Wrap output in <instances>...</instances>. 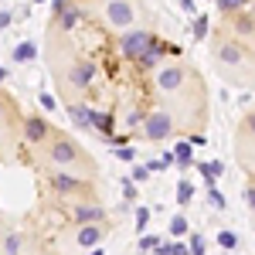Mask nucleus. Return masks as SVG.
<instances>
[{"mask_svg": "<svg viewBox=\"0 0 255 255\" xmlns=\"http://www.w3.org/2000/svg\"><path fill=\"white\" fill-rule=\"evenodd\" d=\"M170 133H174V123H170L167 113H150V116H143V136L146 139L160 143V139H167Z\"/></svg>", "mask_w": 255, "mask_h": 255, "instance_id": "nucleus-1", "label": "nucleus"}, {"mask_svg": "<svg viewBox=\"0 0 255 255\" xmlns=\"http://www.w3.org/2000/svg\"><path fill=\"white\" fill-rule=\"evenodd\" d=\"M150 44H153V34H146V31H126L123 41H119V51H123L129 61H136Z\"/></svg>", "mask_w": 255, "mask_h": 255, "instance_id": "nucleus-2", "label": "nucleus"}, {"mask_svg": "<svg viewBox=\"0 0 255 255\" xmlns=\"http://www.w3.org/2000/svg\"><path fill=\"white\" fill-rule=\"evenodd\" d=\"M48 157H51V163H58V167H68V163H75L82 157V150L72 139H55L51 150H48Z\"/></svg>", "mask_w": 255, "mask_h": 255, "instance_id": "nucleus-3", "label": "nucleus"}, {"mask_svg": "<svg viewBox=\"0 0 255 255\" xmlns=\"http://www.w3.org/2000/svg\"><path fill=\"white\" fill-rule=\"evenodd\" d=\"M106 17H109V24H116V27H129L133 24V3L129 0H113L106 7Z\"/></svg>", "mask_w": 255, "mask_h": 255, "instance_id": "nucleus-4", "label": "nucleus"}, {"mask_svg": "<svg viewBox=\"0 0 255 255\" xmlns=\"http://www.w3.org/2000/svg\"><path fill=\"white\" fill-rule=\"evenodd\" d=\"M48 187H51V191H58V194H75V191H79L82 187V180L75 174H48Z\"/></svg>", "mask_w": 255, "mask_h": 255, "instance_id": "nucleus-5", "label": "nucleus"}, {"mask_svg": "<svg viewBox=\"0 0 255 255\" xmlns=\"http://www.w3.org/2000/svg\"><path fill=\"white\" fill-rule=\"evenodd\" d=\"M48 133H51V123L41 116H27L24 119V136L31 139V143H41V139H48Z\"/></svg>", "mask_w": 255, "mask_h": 255, "instance_id": "nucleus-6", "label": "nucleus"}, {"mask_svg": "<svg viewBox=\"0 0 255 255\" xmlns=\"http://www.w3.org/2000/svg\"><path fill=\"white\" fill-rule=\"evenodd\" d=\"M163 51H170V44H163V41L153 38V44H150V48H146V51H143V55L136 58V65L143 68V72H146V68H153V65L163 58Z\"/></svg>", "mask_w": 255, "mask_h": 255, "instance_id": "nucleus-7", "label": "nucleus"}, {"mask_svg": "<svg viewBox=\"0 0 255 255\" xmlns=\"http://www.w3.org/2000/svg\"><path fill=\"white\" fill-rule=\"evenodd\" d=\"M79 245L82 249L102 245V221H99V225H79Z\"/></svg>", "mask_w": 255, "mask_h": 255, "instance_id": "nucleus-8", "label": "nucleus"}, {"mask_svg": "<svg viewBox=\"0 0 255 255\" xmlns=\"http://www.w3.org/2000/svg\"><path fill=\"white\" fill-rule=\"evenodd\" d=\"M102 218H106V211L99 204H82V208H75V228L79 225H99Z\"/></svg>", "mask_w": 255, "mask_h": 255, "instance_id": "nucleus-9", "label": "nucleus"}, {"mask_svg": "<svg viewBox=\"0 0 255 255\" xmlns=\"http://www.w3.org/2000/svg\"><path fill=\"white\" fill-rule=\"evenodd\" d=\"M157 85L160 89H163V92H174L177 85H184V68H163V72H160L157 75Z\"/></svg>", "mask_w": 255, "mask_h": 255, "instance_id": "nucleus-10", "label": "nucleus"}, {"mask_svg": "<svg viewBox=\"0 0 255 255\" xmlns=\"http://www.w3.org/2000/svg\"><path fill=\"white\" fill-rule=\"evenodd\" d=\"M92 79H96V65H89V61L75 65V68H72V75H68V82H72L75 89H85Z\"/></svg>", "mask_w": 255, "mask_h": 255, "instance_id": "nucleus-11", "label": "nucleus"}, {"mask_svg": "<svg viewBox=\"0 0 255 255\" xmlns=\"http://www.w3.org/2000/svg\"><path fill=\"white\" fill-rule=\"evenodd\" d=\"M242 58H245V55H242L238 41H221V44H218V61H225V65H238Z\"/></svg>", "mask_w": 255, "mask_h": 255, "instance_id": "nucleus-12", "label": "nucleus"}, {"mask_svg": "<svg viewBox=\"0 0 255 255\" xmlns=\"http://www.w3.org/2000/svg\"><path fill=\"white\" fill-rule=\"evenodd\" d=\"M68 119H72L79 129H89V126H92V109H89V106H82V102H79V106L72 102V106H68Z\"/></svg>", "mask_w": 255, "mask_h": 255, "instance_id": "nucleus-13", "label": "nucleus"}, {"mask_svg": "<svg viewBox=\"0 0 255 255\" xmlns=\"http://www.w3.org/2000/svg\"><path fill=\"white\" fill-rule=\"evenodd\" d=\"M197 174L204 177V184L211 187V184H215L218 177L225 174V163H221V160H211V163H197Z\"/></svg>", "mask_w": 255, "mask_h": 255, "instance_id": "nucleus-14", "label": "nucleus"}, {"mask_svg": "<svg viewBox=\"0 0 255 255\" xmlns=\"http://www.w3.org/2000/svg\"><path fill=\"white\" fill-rule=\"evenodd\" d=\"M174 163L177 167H191V163H194V143H177L174 146Z\"/></svg>", "mask_w": 255, "mask_h": 255, "instance_id": "nucleus-15", "label": "nucleus"}, {"mask_svg": "<svg viewBox=\"0 0 255 255\" xmlns=\"http://www.w3.org/2000/svg\"><path fill=\"white\" fill-rule=\"evenodd\" d=\"M34 58H38V44H34V41L14 44V61H34Z\"/></svg>", "mask_w": 255, "mask_h": 255, "instance_id": "nucleus-16", "label": "nucleus"}, {"mask_svg": "<svg viewBox=\"0 0 255 255\" xmlns=\"http://www.w3.org/2000/svg\"><path fill=\"white\" fill-rule=\"evenodd\" d=\"M79 17H82V7H65L58 14V27L61 31H72V27L79 24Z\"/></svg>", "mask_w": 255, "mask_h": 255, "instance_id": "nucleus-17", "label": "nucleus"}, {"mask_svg": "<svg viewBox=\"0 0 255 255\" xmlns=\"http://www.w3.org/2000/svg\"><path fill=\"white\" fill-rule=\"evenodd\" d=\"M92 129H99L102 139L113 136V116H109V113H92Z\"/></svg>", "mask_w": 255, "mask_h": 255, "instance_id": "nucleus-18", "label": "nucleus"}, {"mask_svg": "<svg viewBox=\"0 0 255 255\" xmlns=\"http://www.w3.org/2000/svg\"><path fill=\"white\" fill-rule=\"evenodd\" d=\"M235 31H238V34H252V31H255V20L249 17V14H242V10H238V17H235Z\"/></svg>", "mask_w": 255, "mask_h": 255, "instance_id": "nucleus-19", "label": "nucleus"}, {"mask_svg": "<svg viewBox=\"0 0 255 255\" xmlns=\"http://www.w3.org/2000/svg\"><path fill=\"white\" fill-rule=\"evenodd\" d=\"M218 245H221L225 252H232V249H238V235L235 232H218Z\"/></svg>", "mask_w": 255, "mask_h": 255, "instance_id": "nucleus-20", "label": "nucleus"}, {"mask_svg": "<svg viewBox=\"0 0 255 255\" xmlns=\"http://www.w3.org/2000/svg\"><path fill=\"white\" fill-rule=\"evenodd\" d=\"M170 235H174V238H180V235H187V218H184V215H177V218H170Z\"/></svg>", "mask_w": 255, "mask_h": 255, "instance_id": "nucleus-21", "label": "nucleus"}, {"mask_svg": "<svg viewBox=\"0 0 255 255\" xmlns=\"http://www.w3.org/2000/svg\"><path fill=\"white\" fill-rule=\"evenodd\" d=\"M191 197H194V187H191V184H180V187H177V204H180V208H187Z\"/></svg>", "mask_w": 255, "mask_h": 255, "instance_id": "nucleus-22", "label": "nucleus"}, {"mask_svg": "<svg viewBox=\"0 0 255 255\" xmlns=\"http://www.w3.org/2000/svg\"><path fill=\"white\" fill-rule=\"evenodd\" d=\"M191 31H194V38H197V41H204V38H208V17L194 14V27H191Z\"/></svg>", "mask_w": 255, "mask_h": 255, "instance_id": "nucleus-23", "label": "nucleus"}, {"mask_svg": "<svg viewBox=\"0 0 255 255\" xmlns=\"http://www.w3.org/2000/svg\"><path fill=\"white\" fill-rule=\"evenodd\" d=\"M218 7L225 14H235V10H245V0H218Z\"/></svg>", "mask_w": 255, "mask_h": 255, "instance_id": "nucleus-24", "label": "nucleus"}, {"mask_svg": "<svg viewBox=\"0 0 255 255\" xmlns=\"http://www.w3.org/2000/svg\"><path fill=\"white\" fill-rule=\"evenodd\" d=\"M146 225H150V208H136V232L139 235L146 232Z\"/></svg>", "mask_w": 255, "mask_h": 255, "instance_id": "nucleus-25", "label": "nucleus"}, {"mask_svg": "<svg viewBox=\"0 0 255 255\" xmlns=\"http://www.w3.org/2000/svg\"><path fill=\"white\" fill-rule=\"evenodd\" d=\"M208 204H211V208H218V211L225 208V197H221V191H215V184L208 187Z\"/></svg>", "mask_w": 255, "mask_h": 255, "instance_id": "nucleus-26", "label": "nucleus"}, {"mask_svg": "<svg viewBox=\"0 0 255 255\" xmlns=\"http://www.w3.org/2000/svg\"><path fill=\"white\" fill-rule=\"evenodd\" d=\"M116 160H123V163H133V160H136V150H133V146H116Z\"/></svg>", "mask_w": 255, "mask_h": 255, "instance_id": "nucleus-27", "label": "nucleus"}, {"mask_svg": "<svg viewBox=\"0 0 255 255\" xmlns=\"http://www.w3.org/2000/svg\"><path fill=\"white\" fill-rule=\"evenodd\" d=\"M157 245H160L157 235H143V238H139V252H153Z\"/></svg>", "mask_w": 255, "mask_h": 255, "instance_id": "nucleus-28", "label": "nucleus"}, {"mask_svg": "<svg viewBox=\"0 0 255 255\" xmlns=\"http://www.w3.org/2000/svg\"><path fill=\"white\" fill-rule=\"evenodd\" d=\"M3 252H7V255H17V252H20V238H17V235H7V242H3Z\"/></svg>", "mask_w": 255, "mask_h": 255, "instance_id": "nucleus-29", "label": "nucleus"}, {"mask_svg": "<svg viewBox=\"0 0 255 255\" xmlns=\"http://www.w3.org/2000/svg\"><path fill=\"white\" fill-rule=\"evenodd\" d=\"M153 255H177V242H160L153 249Z\"/></svg>", "mask_w": 255, "mask_h": 255, "instance_id": "nucleus-30", "label": "nucleus"}, {"mask_svg": "<svg viewBox=\"0 0 255 255\" xmlns=\"http://www.w3.org/2000/svg\"><path fill=\"white\" fill-rule=\"evenodd\" d=\"M191 255H204V235H191Z\"/></svg>", "mask_w": 255, "mask_h": 255, "instance_id": "nucleus-31", "label": "nucleus"}, {"mask_svg": "<svg viewBox=\"0 0 255 255\" xmlns=\"http://www.w3.org/2000/svg\"><path fill=\"white\" fill-rule=\"evenodd\" d=\"M123 197H126V204H133V201H136V184L126 180V184H123Z\"/></svg>", "mask_w": 255, "mask_h": 255, "instance_id": "nucleus-32", "label": "nucleus"}, {"mask_svg": "<svg viewBox=\"0 0 255 255\" xmlns=\"http://www.w3.org/2000/svg\"><path fill=\"white\" fill-rule=\"evenodd\" d=\"M14 20H17V14H14V10H0V31H3V27H10Z\"/></svg>", "mask_w": 255, "mask_h": 255, "instance_id": "nucleus-33", "label": "nucleus"}, {"mask_svg": "<svg viewBox=\"0 0 255 255\" xmlns=\"http://www.w3.org/2000/svg\"><path fill=\"white\" fill-rule=\"evenodd\" d=\"M38 102H41V109H48V113L55 109V96H51V92H41V96H38Z\"/></svg>", "mask_w": 255, "mask_h": 255, "instance_id": "nucleus-34", "label": "nucleus"}, {"mask_svg": "<svg viewBox=\"0 0 255 255\" xmlns=\"http://www.w3.org/2000/svg\"><path fill=\"white\" fill-rule=\"evenodd\" d=\"M150 174H153L150 167H133V180H150Z\"/></svg>", "mask_w": 255, "mask_h": 255, "instance_id": "nucleus-35", "label": "nucleus"}, {"mask_svg": "<svg viewBox=\"0 0 255 255\" xmlns=\"http://www.w3.org/2000/svg\"><path fill=\"white\" fill-rule=\"evenodd\" d=\"M245 204L255 211V184H249V187H245Z\"/></svg>", "mask_w": 255, "mask_h": 255, "instance_id": "nucleus-36", "label": "nucleus"}, {"mask_svg": "<svg viewBox=\"0 0 255 255\" xmlns=\"http://www.w3.org/2000/svg\"><path fill=\"white\" fill-rule=\"evenodd\" d=\"M65 7H68V0H51V17H58Z\"/></svg>", "mask_w": 255, "mask_h": 255, "instance_id": "nucleus-37", "label": "nucleus"}, {"mask_svg": "<svg viewBox=\"0 0 255 255\" xmlns=\"http://www.w3.org/2000/svg\"><path fill=\"white\" fill-rule=\"evenodd\" d=\"M180 7H184V14H191V17H194V0H180Z\"/></svg>", "mask_w": 255, "mask_h": 255, "instance_id": "nucleus-38", "label": "nucleus"}, {"mask_svg": "<svg viewBox=\"0 0 255 255\" xmlns=\"http://www.w3.org/2000/svg\"><path fill=\"white\" fill-rule=\"evenodd\" d=\"M17 17H20V20H27V17H31V3H24V7H20V10H17Z\"/></svg>", "mask_w": 255, "mask_h": 255, "instance_id": "nucleus-39", "label": "nucleus"}, {"mask_svg": "<svg viewBox=\"0 0 255 255\" xmlns=\"http://www.w3.org/2000/svg\"><path fill=\"white\" fill-rule=\"evenodd\" d=\"M136 123H143V116H139V113H129V119H126V126H136Z\"/></svg>", "mask_w": 255, "mask_h": 255, "instance_id": "nucleus-40", "label": "nucleus"}, {"mask_svg": "<svg viewBox=\"0 0 255 255\" xmlns=\"http://www.w3.org/2000/svg\"><path fill=\"white\" fill-rule=\"evenodd\" d=\"M245 126H249V133H252V136H255V113H252V116H249V123H245Z\"/></svg>", "mask_w": 255, "mask_h": 255, "instance_id": "nucleus-41", "label": "nucleus"}, {"mask_svg": "<svg viewBox=\"0 0 255 255\" xmlns=\"http://www.w3.org/2000/svg\"><path fill=\"white\" fill-rule=\"evenodd\" d=\"M89 255H106V252H102V245H96V249H92Z\"/></svg>", "mask_w": 255, "mask_h": 255, "instance_id": "nucleus-42", "label": "nucleus"}, {"mask_svg": "<svg viewBox=\"0 0 255 255\" xmlns=\"http://www.w3.org/2000/svg\"><path fill=\"white\" fill-rule=\"evenodd\" d=\"M3 79H7V68H0V82H3Z\"/></svg>", "mask_w": 255, "mask_h": 255, "instance_id": "nucleus-43", "label": "nucleus"}, {"mask_svg": "<svg viewBox=\"0 0 255 255\" xmlns=\"http://www.w3.org/2000/svg\"><path fill=\"white\" fill-rule=\"evenodd\" d=\"M31 3H44V0H31Z\"/></svg>", "mask_w": 255, "mask_h": 255, "instance_id": "nucleus-44", "label": "nucleus"}, {"mask_svg": "<svg viewBox=\"0 0 255 255\" xmlns=\"http://www.w3.org/2000/svg\"><path fill=\"white\" fill-rule=\"evenodd\" d=\"M0 113H3V106H0Z\"/></svg>", "mask_w": 255, "mask_h": 255, "instance_id": "nucleus-45", "label": "nucleus"}]
</instances>
